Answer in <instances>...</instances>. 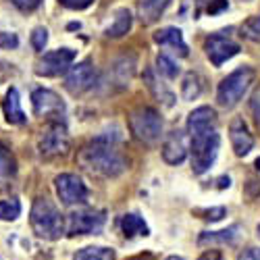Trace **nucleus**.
<instances>
[{
  "instance_id": "1",
  "label": "nucleus",
  "mask_w": 260,
  "mask_h": 260,
  "mask_svg": "<svg viewBox=\"0 0 260 260\" xmlns=\"http://www.w3.org/2000/svg\"><path fill=\"white\" fill-rule=\"evenodd\" d=\"M187 136H189L191 169L196 175H202L214 165L221 146L219 132H216V113L210 106H200L189 113Z\"/></svg>"
},
{
  "instance_id": "2",
  "label": "nucleus",
  "mask_w": 260,
  "mask_h": 260,
  "mask_svg": "<svg viewBox=\"0 0 260 260\" xmlns=\"http://www.w3.org/2000/svg\"><path fill=\"white\" fill-rule=\"evenodd\" d=\"M77 162L85 173L104 179L119 177L127 169V158L115 148V142L106 138H98L85 146L77 156Z\"/></svg>"
},
{
  "instance_id": "3",
  "label": "nucleus",
  "mask_w": 260,
  "mask_h": 260,
  "mask_svg": "<svg viewBox=\"0 0 260 260\" xmlns=\"http://www.w3.org/2000/svg\"><path fill=\"white\" fill-rule=\"evenodd\" d=\"M31 229L42 240H58L64 233V216L60 210L48 200V198H38L31 208Z\"/></svg>"
},
{
  "instance_id": "4",
  "label": "nucleus",
  "mask_w": 260,
  "mask_h": 260,
  "mask_svg": "<svg viewBox=\"0 0 260 260\" xmlns=\"http://www.w3.org/2000/svg\"><path fill=\"white\" fill-rule=\"evenodd\" d=\"M254 77H256V71L252 67H240L233 73H229L219 83V90H216V102H219V106L233 108L235 104H240V100L246 96L250 85L254 83Z\"/></svg>"
},
{
  "instance_id": "5",
  "label": "nucleus",
  "mask_w": 260,
  "mask_h": 260,
  "mask_svg": "<svg viewBox=\"0 0 260 260\" xmlns=\"http://www.w3.org/2000/svg\"><path fill=\"white\" fill-rule=\"evenodd\" d=\"M129 129L136 140L144 144H154L162 136V117L150 106H140L129 115Z\"/></svg>"
},
{
  "instance_id": "6",
  "label": "nucleus",
  "mask_w": 260,
  "mask_h": 260,
  "mask_svg": "<svg viewBox=\"0 0 260 260\" xmlns=\"http://www.w3.org/2000/svg\"><path fill=\"white\" fill-rule=\"evenodd\" d=\"M69 150V134L64 121H48L44 134L40 140V154L44 158H54L67 154Z\"/></svg>"
},
{
  "instance_id": "7",
  "label": "nucleus",
  "mask_w": 260,
  "mask_h": 260,
  "mask_svg": "<svg viewBox=\"0 0 260 260\" xmlns=\"http://www.w3.org/2000/svg\"><path fill=\"white\" fill-rule=\"evenodd\" d=\"M54 187H56L60 202L67 206L88 202V187H85V183L77 175H73V173H60L54 179Z\"/></svg>"
},
{
  "instance_id": "8",
  "label": "nucleus",
  "mask_w": 260,
  "mask_h": 260,
  "mask_svg": "<svg viewBox=\"0 0 260 260\" xmlns=\"http://www.w3.org/2000/svg\"><path fill=\"white\" fill-rule=\"evenodd\" d=\"M31 104H34V113L42 119L62 121V117H64V102L52 90H44V88L34 90Z\"/></svg>"
},
{
  "instance_id": "9",
  "label": "nucleus",
  "mask_w": 260,
  "mask_h": 260,
  "mask_svg": "<svg viewBox=\"0 0 260 260\" xmlns=\"http://www.w3.org/2000/svg\"><path fill=\"white\" fill-rule=\"evenodd\" d=\"M106 216L102 210H75L69 214V223H67V231L69 235H92L98 233L104 227Z\"/></svg>"
},
{
  "instance_id": "10",
  "label": "nucleus",
  "mask_w": 260,
  "mask_h": 260,
  "mask_svg": "<svg viewBox=\"0 0 260 260\" xmlns=\"http://www.w3.org/2000/svg\"><path fill=\"white\" fill-rule=\"evenodd\" d=\"M73 60H75V50H71V48H58V50L46 52L40 58L36 73L44 75V77H58L69 71Z\"/></svg>"
},
{
  "instance_id": "11",
  "label": "nucleus",
  "mask_w": 260,
  "mask_h": 260,
  "mask_svg": "<svg viewBox=\"0 0 260 260\" xmlns=\"http://www.w3.org/2000/svg\"><path fill=\"white\" fill-rule=\"evenodd\" d=\"M206 56L210 58V62L214 67H221L223 62H227L229 58H233L235 54H240V44L233 42L229 36H223V34H214L206 40Z\"/></svg>"
},
{
  "instance_id": "12",
  "label": "nucleus",
  "mask_w": 260,
  "mask_h": 260,
  "mask_svg": "<svg viewBox=\"0 0 260 260\" xmlns=\"http://www.w3.org/2000/svg\"><path fill=\"white\" fill-rule=\"evenodd\" d=\"M96 83V69L92 67L90 60H83L75 67H71L67 79H64V88H67L71 94H83L90 88H94Z\"/></svg>"
},
{
  "instance_id": "13",
  "label": "nucleus",
  "mask_w": 260,
  "mask_h": 260,
  "mask_svg": "<svg viewBox=\"0 0 260 260\" xmlns=\"http://www.w3.org/2000/svg\"><path fill=\"white\" fill-rule=\"evenodd\" d=\"M187 136L181 132V129H175L171 132L165 140V146H162V158L169 162V165H181L187 156Z\"/></svg>"
},
{
  "instance_id": "14",
  "label": "nucleus",
  "mask_w": 260,
  "mask_h": 260,
  "mask_svg": "<svg viewBox=\"0 0 260 260\" xmlns=\"http://www.w3.org/2000/svg\"><path fill=\"white\" fill-rule=\"evenodd\" d=\"M229 138H231V146H233L237 156L250 154V150L254 148V138L250 134L246 121L240 119V117H235L231 121V125H229Z\"/></svg>"
},
{
  "instance_id": "15",
  "label": "nucleus",
  "mask_w": 260,
  "mask_h": 260,
  "mask_svg": "<svg viewBox=\"0 0 260 260\" xmlns=\"http://www.w3.org/2000/svg\"><path fill=\"white\" fill-rule=\"evenodd\" d=\"M154 42L158 46H162V48L173 50L179 56H187V44L183 40L181 29H177V27H162V29H158L154 34Z\"/></svg>"
},
{
  "instance_id": "16",
  "label": "nucleus",
  "mask_w": 260,
  "mask_h": 260,
  "mask_svg": "<svg viewBox=\"0 0 260 260\" xmlns=\"http://www.w3.org/2000/svg\"><path fill=\"white\" fill-rule=\"evenodd\" d=\"M3 111H5V117L9 123L13 125H23L27 121L23 108H21V98H19V92L17 88H11L5 96V102H3Z\"/></svg>"
},
{
  "instance_id": "17",
  "label": "nucleus",
  "mask_w": 260,
  "mask_h": 260,
  "mask_svg": "<svg viewBox=\"0 0 260 260\" xmlns=\"http://www.w3.org/2000/svg\"><path fill=\"white\" fill-rule=\"evenodd\" d=\"M171 0H138V15L144 23H156Z\"/></svg>"
},
{
  "instance_id": "18",
  "label": "nucleus",
  "mask_w": 260,
  "mask_h": 260,
  "mask_svg": "<svg viewBox=\"0 0 260 260\" xmlns=\"http://www.w3.org/2000/svg\"><path fill=\"white\" fill-rule=\"evenodd\" d=\"M132 13H129L127 9H117L115 15H113V21L108 23V27L104 29V34L108 38H121L125 36L129 29H132Z\"/></svg>"
},
{
  "instance_id": "19",
  "label": "nucleus",
  "mask_w": 260,
  "mask_h": 260,
  "mask_svg": "<svg viewBox=\"0 0 260 260\" xmlns=\"http://www.w3.org/2000/svg\"><path fill=\"white\" fill-rule=\"evenodd\" d=\"M136 73V56H123L115 62L113 67V75H115V81L121 85V88H125V85H129V81H132Z\"/></svg>"
},
{
  "instance_id": "20",
  "label": "nucleus",
  "mask_w": 260,
  "mask_h": 260,
  "mask_svg": "<svg viewBox=\"0 0 260 260\" xmlns=\"http://www.w3.org/2000/svg\"><path fill=\"white\" fill-rule=\"evenodd\" d=\"M237 235H240V227L233 225L229 229H221V231H204L200 235V244H233L237 240Z\"/></svg>"
},
{
  "instance_id": "21",
  "label": "nucleus",
  "mask_w": 260,
  "mask_h": 260,
  "mask_svg": "<svg viewBox=\"0 0 260 260\" xmlns=\"http://www.w3.org/2000/svg\"><path fill=\"white\" fill-rule=\"evenodd\" d=\"M121 227H123V233L125 237H136V235H148L150 229L148 225L144 223V219L136 212H129L121 219Z\"/></svg>"
},
{
  "instance_id": "22",
  "label": "nucleus",
  "mask_w": 260,
  "mask_h": 260,
  "mask_svg": "<svg viewBox=\"0 0 260 260\" xmlns=\"http://www.w3.org/2000/svg\"><path fill=\"white\" fill-rule=\"evenodd\" d=\"M73 260H115V250L113 248H102V246H90L79 250Z\"/></svg>"
},
{
  "instance_id": "23",
  "label": "nucleus",
  "mask_w": 260,
  "mask_h": 260,
  "mask_svg": "<svg viewBox=\"0 0 260 260\" xmlns=\"http://www.w3.org/2000/svg\"><path fill=\"white\" fill-rule=\"evenodd\" d=\"M202 79L196 75V73H187L183 77V83H181V96L185 100H196L200 94H202Z\"/></svg>"
},
{
  "instance_id": "24",
  "label": "nucleus",
  "mask_w": 260,
  "mask_h": 260,
  "mask_svg": "<svg viewBox=\"0 0 260 260\" xmlns=\"http://www.w3.org/2000/svg\"><path fill=\"white\" fill-rule=\"evenodd\" d=\"M156 69H158V73H160L162 77H167V79H175V77L179 75L177 62L173 60L169 54H158V58H156Z\"/></svg>"
},
{
  "instance_id": "25",
  "label": "nucleus",
  "mask_w": 260,
  "mask_h": 260,
  "mask_svg": "<svg viewBox=\"0 0 260 260\" xmlns=\"http://www.w3.org/2000/svg\"><path fill=\"white\" fill-rule=\"evenodd\" d=\"M21 214V204L15 198L9 200H0V219L3 221H15Z\"/></svg>"
},
{
  "instance_id": "26",
  "label": "nucleus",
  "mask_w": 260,
  "mask_h": 260,
  "mask_svg": "<svg viewBox=\"0 0 260 260\" xmlns=\"http://www.w3.org/2000/svg\"><path fill=\"white\" fill-rule=\"evenodd\" d=\"M242 34L252 42H260V15L246 19V23L242 25Z\"/></svg>"
},
{
  "instance_id": "27",
  "label": "nucleus",
  "mask_w": 260,
  "mask_h": 260,
  "mask_svg": "<svg viewBox=\"0 0 260 260\" xmlns=\"http://www.w3.org/2000/svg\"><path fill=\"white\" fill-rule=\"evenodd\" d=\"M15 173V160L9 150L0 144V177H9Z\"/></svg>"
},
{
  "instance_id": "28",
  "label": "nucleus",
  "mask_w": 260,
  "mask_h": 260,
  "mask_svg": "<svg viewBox=\"0 0 260 260\" xmlns=\"http://www.w3.org/2000/svg\"><path fill=\"white\" fill-rule=\"evenodd\" d=\"M46 44H48V31L44 27H36L34 34H31V46L38 52H42V50L46 48Z\"/></svg>"
},
{
  "instance_id": "29",
  "label": "nucleus",
  "mask_w": 260,
  "mask_h": 260,
  "mask_svg": "<svg viewBox=\"0 0 260 260\" xmlns=\"http://www.w3.org/2000/svg\"><path fill=\"white\" fill-rule=\"evenodd\" d=\"M196 214H202V219H206V221H221L227 214V210L223 206H219V208H210V210H196Z\"/></svg>"
},
{
  "instance_id": "30",
  "label": "nucleus",
  "mask_w": 260,
  "mask_h": 260,
  "mask_svg": "<svg viewBox=\"0 0 260 260\" xmlns=\"http://www.w3.org/2000/svg\"><path fill=\"white\" fill-rule=\"evenodd\" d=\"M17 46H19L17 34H11V31H3V34H0V48L11 50V48H17Z\"/></svg>"
},
{
  "instance_id": "31",
  "label": "nucleus",
  "mask_w": 260,
  "mask_h": 260,
  "mask_svg": "<svg viewBox=\"0 0 260 260\" xmlns=\"http://www.w3.org/2000/svg\"><path fill=\"white\" fill-rule=\"evenodd\" d=\"M94 0H60V5L71 9V11H83V9H88Z\"/></svg>"
},
{
  "instance_id": "32",
  "label": "nucleus",
  "mask_w": 260,
  "mask_h": 260,
  "mask_svg": "<svg viewBox=\"0 0 260 260\" xmlns=\"http://www.w3.org/2000/svg\"><path fill=\"white\" fill-rule=\"evenodd\" d=\"M11 3H13L19 11L29 13V11H34V9H38V7H40L42 0H11Z\"/></svg>"
},
{
  "instance_id": "33",
  "label": "nucleus",
  "mask_w": 260,
  "mask_h": 260,
  "mask_svg": "<svg viewBox=\"0 0 260 260\" xmlns=\"http://www.w3.org/2000/svg\"><path fill=\"white\" fill-rule=\"evenodd\" d=\"M250 108H252V115H254V119H256V125L260 127V90L254 92V96H252V100H250Z\"/></svg>"
},
{
  "instance_id": "34",
  "label": "nucleus",
  "mask_w": 260,
  "mask_h": 260,
  "mask_svg": "<svg viewBox=\"0 0 260 260\" xmlns=\"http://www.w3.org/2000/svg\"><path fill=\"white\" fill-rule=\"evenodd\" d=\"M198 260H221V252L219 250H206Z\"/></svg>"
},
{
  "instance_id": "35",
  "label": "nucleus",
  "mask_w": 260,
  "mask_h": 260,
  "mask_svg": "<svg viewBox=\"0 0 260 260\" xmlns=\"http://www.w3.org/2000/svg\"><path fill=\"white\" fill-rule=\"evenodd\" d=\"M225 7H227V0H216V5H214V7H208V13H210V15H214V13L223 11Z\"/></svg>"
},
{
  "instance_id": "36",
  "label": "nucleus",
  "mask_w": 260,
  "mask_h": 260,
  "mask_svg": "<svg viewBox=\"0 0 260 260\" xmlns=\"http://www.w3.org/2000/svg\"><path fill=\"white\" fill-rule=\"evenodd\" d=\"M240 260H256V256H254V252H252V250H246V252L240 256Z\"/></svg>"
},
{
  "instance_id": "37",
  "label": "nucleus",
  "mask_w": 260,
  "mask_h": 260,
  "mask_svg": "<svg viewBox=\"0 0 260 260\" xmlns=\"http://www.w3.org/2000/svg\"><path fill=\"white\" fill-rule=\"evenodd\" d=\"M252 252H254V256H256V260H260V248H254Z\"/></svg>"
},
{
  "instance_id": "38",
  "label": "nucleus",
  "mask_w": 260,
  "mask_h": 260,
  "mask_svg": "<svg viewBox=\"0 0 260 260\" xmlns=\"http://www.w3.org/2000/svg\"><path fill=\"white\" fill-rule=\"evenodd\" d=\"M167 260H183V258H181V256H169Z\"/></svg>"
}]
</instances>
